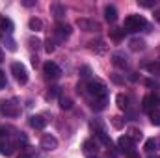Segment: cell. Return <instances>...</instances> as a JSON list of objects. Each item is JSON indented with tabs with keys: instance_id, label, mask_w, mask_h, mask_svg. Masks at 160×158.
Listing matches in <instances>:
<instances>
[{
	"instance_id": "6da1fadb",
	"label": "cell",
	"mask_w": 160,
	"mask_h": 158,
	"mask_svg": "<svg viewBox=\"0 0 160 158\" xmlns=\"http://www.w3.org/2000/svg\"><path fill=\"white\" fill-rule=\"evenodd\" d=\"M142 28H147V21L142 15H128L123 22V30L125 32H138Z\"/></svg>"
},
{
	"instance_id": "7a4b0ae2",
	"label": "cell",
	"mask_w": 160,
	"mask_h": 158,
	"mask_svg": "<svg viewBox=\"0 0 160 158\" xmlns=\"http://www.w3.org/2000/svg\"><path fill=\"white\" fill-rule=\"evenodd\" d=\"M13 151H15V143L11 141L9 134H6L4 128H0V155L9 156V155H13Z\"/></svg>"
},
{
	"instance_id": "3957f363",
	"label": "cell",
	"mask_w": 160,
	"mask_h": 158,
	"mask_svg": "<svg viewBox=\"0 0 160 158\" xmlns=\"http://www.w3.org/2000/svg\"><path fill=\"white\" fill-rule=\"evenodd\" d=\"M88 93L93 97V99H97V97H106V86L101 82V80H91V82H88Z\"/></svg>"
},
{
	"instance_id": "277c9868",
	"label": "cell",
	"mask_w": 160,
	"mask_h": 158,
	"mask_svg": "<svg viewBox=\"0 0 160 158\" xmlns=\"http://www.w3.org/2000/svg\"><path fill=\"white\" fill-rule=\"evenodd\" d=\"M11 73H13V77H15V80L19 84H26L28 82V71H26V67L22 63H19V62L11 63Z\"/></svg>"
},
{
	"instance_id": "5b68a950",
	"label": "cell",
	"mask_w": 160,
	"mask_h": 158,
	"mask_svg": "<svg viewBox=\"0 0 160 158\" xmlns=\"http://www.w3.org/2000/svg\"><path fill=\"white\" fill-rule=\"evenodd\" d=\"M142 108H143V110H147V112H153V110L160 108V97H158V95H155V93L145 95V97H143V101H142Z\"/></svg>"
},
{
	"instance_id": "8992f818",
	"label": "cell",
	"mask_w": 160,
	"mask_h": 158,
	"mask_svg": "<svg viewBox=\"0 0 160 158\" xmlns=\"http://www.w3.org/2000/svg\"><path fill=\"white\" fill-rule=\"evenodd\" d=\"M0 112L6 116V117H17L19 114H21V110H19V106L13 102V101H4V102H0Z\"/></svg>"
},
{
	"instance_id": "52a82bcc",
	"label": "cell",
	"mask_w": 160,
	"mask_h": 158,
	"mask_svg": "<svg viewBox=\"0 0 160 158\" xmlns=\"http://www.w3.org/2000/svg\"><path fill=\"white\" fill-rule=\"evenodd\" d=\"M43 73H45V77L48 80H56V78H60L62 69H60L54 62H47V63L43 65Z\"/></svg>"
},
{
	"instance_id": "ba28073f",
	"label": "cell",
	"mask_w": 160,
	"mask_h": 158,
	"mask_svg": "<svg viewBox=\"0 0 160 158\" xmlns=\"http://www.w3.org/2000/svg\"><path fill=\"white\" fill-rule=\"evenodd\" d=\"M77 26H78L80 30H84V32H97V30H101L99 22H95L91 19H78L77 21Z\"/></svg>"
},
{
	"instance_id": "9c48e42d",
	"label": "cell",
	"mask_w": 160,
	"mask_h": 158,
	"mask_svg": "<svg viewBox=\"0 0 160 158\" xmlns=\"http://www.w3.org/2000/svg\"><path fill=\"white\" fill-rule=\"evenodd\" d=\"M41 147H43L45 151H52V149L58 147V140H56L52 134H43V138H41Z\"/></svg>"
},
{
	"instance_id": "30bf717a",
	"label": "cell",
	"mask_w": 160,
	"mask_h": 158,
	"mask_svg": "<svg viewBox=\"0 0 160 158\" xmlns=\"http://www.w3.org/2000/svg\"><path fill=\"white\" fill-rule=\"evenodd\" d=\"M118 145H119V149H123L127 155L134 153V151H132V147H134V141H132L128 136H121L119 140H118Z\"/></svg>"
},
{
	"instance_id": "8fae6325",
	"label": "cell",
	"mask_w": 160,
	"mask_h": 158,
	"mask_svg": "<svg viewBox=\"0 0 160 158\" xmlns=\"http://www.w3.org/2000/svg\"><path fill=\"white\" fill-rule=\"evenodd\" d=\"M56 36H58V39H65V37H69L71 36V26L69 24H63V22H58L56 24Z\"/></svg>"
},
{
	"instance_id": "7c38bea8",
	"label": "cell",
	"mask_w": 160,
	"mask_h": 158,
	"mask_svg": "<svg viewBox=\"0 0 160 158\" xmlns=\"http://www.w3.org/2000/svg\"><path fill=\"white\" fill-rule=\"evenodd\" d=\"M82 151H84L86 155H95V153L99 151V145H97L95 140H86V141L82 143Z\"/></svg>"
},
{
	"instance_id": "4fadbf2b",
	"label": "cell",
	"mask_w": 160,
	"mask_h": 158,
	"mask_svg": "<svg viewBox=\"0 0 160 158\" xmlns=\"http://www.w3.org/2000/svg\"><path fill=\"white\" fill-rule=\"evenodd\" d=\"M30 126L36 128V130H43L47 126V119L43 117V116H32L30 117Z\"/></svg>"
},
{
	"instance_id": "5bb4252c",
	"label": "cell",
	"mask_w": 160,
	"mask_h": 158,
	"mask_svg": "<svg viewBox=\"0 0 160 158\" xmlns=\"http://www.w3.org/2000/svg\"><path fill=\"white\" fill-rule=\"evenodd\" d=\"M104 17H106L108 22H114V21L118 19V9H116L114 6H106V7H104Z\"/></svg>"
},
{
	"instance_id": "9a60e30c",
	"label": "cell",
	"mask_w": 160,
	"mask_h": 158,
	"mask_svg": "<svg viewBox=\"0 0 160 158\" xmlns=\"http://www.w3.org/2000/svg\"><path fill=\"white\" fill-rule=\"evenodd\" d=\"M0 30L6 32V34H11V32H13V22H11V19L2 17V19H0Z\"/></svg>"
},
{
	"instance_id": "2e32d148",
	"label": "cell",
	"mask_w": 160,
	"mask_h": 158,
	"mask_svg": "<svg viewBox=\"0 0 160 158\" xmlns=\"http://www.w3.org/2000/svg\"><path fill=\"white\" fill-rule=\"evenodd\" d=\"M106 104H108V97H97V99H93V110H104L106 108Z\"/></svg>"
},
{
	"instance_id": "e0dca14e",
	"label": "cell",
	"mask_w": 160,
	"mask_h": 158,
	"mask_svg": "<svg viewBox=\"0 0 160 158\" xmlns=\"http://www.w3.org/2000/svg\"><path fill=\"white\" fill-rule=\"evenodd\" d=\"M143 48H145V41L143 39H138V37L130 39V50L138 52V50H143Z\"/></svg>"
},
{
	"instance_id": "ac0fdd59",
	"label": "cell",
	"mask_w": 160,
	"mask_h": 158,
	"mask_svg": "<svg viewBox=\"0 0 160 158\" xmlns=\"http://www.w3.org/2000/svg\"><path fill=\"white\" fill-rule=\"evenodd\" d=\"M116 102H118V106H119L121 110L128 108V97H127L125 93H119V95L116 97Z\"/></svg>"
},
{
	"instance_id": "d6986e66",
	"label": "cell",
	"mask_w": 160,
	"mask_h": 158,
	"mask_svg": "<svg viewBox=\"0 0 160 158\" xmlns=\"http://www.w3.org/2000/svg\"><path fill=\"white\" fill-rule=\"evenodd\" d=\"M28 24H30V30H34V32H39L41 28H43V22H41V19H38V17H32Z\"/></svg>"
},
{
	"instance_id": "ffe728a7",
	"label": "cell",
	"mask_w": 160,
	"mask_h": 158,
	"mask_svg": "<svg viewBox=\"0 0 160 158\" xmlns=\"http://www.w3.org/2000/svg\"><path fill=\"white\" fill-rule=\"evenodd\" d=\"M50 11H52V13H54V17H58V19L65 15V7H63V6H60V4H54V6L50 7Z\"/></svg>"
},
{
	"instance_id": "44dd1931",
	"label": "cell",
	"mask_w": 160,
	"mask_h": 158,
	"mask_svg": "<svg viewBox=\"0 0 160 158\" xmlns=\"http://www.w3.org/2000/svg\"><path fill=\"white\" fill-rule=\"evenodd\" d=\"M157 147H158V140L151 138V140H147V141H145V151H147V153H153V151H157Z\"/></svg>"
},
{
	"instance_id": "7402d4cb",
	"label": "cell",
	"mask_w": 160,
	"mask_h": 158,
	"mask_svg": "<svg viewBox=\"0 0 160 158\" xmlns=\"http://www.w3.org/2000/svg\"><path fill=\"white\" fill-rule=\"evenodd\" d=\"M149 119H151V123H153V125L160 126V108L153 110V112H149Z\"/></svg>"
},
{
	"instance_id": "603a6c76",
	"label": "cell",
	"mask_w": 160,
	"mask_h": 158,
	"mask_svg": "<svg viewBox=\"0 0 160 158\" xmlns=\"http://www.w3.org/2000/svg\"><path fill=\"white\" fill-rule=\"evenodd\" d=\"M91 48H93V50H97L99 54L106 52V45H104V41H93V43H91Z\"/></svg>"
},
{
	"instance_id": "cb8c5ba5",
	"label": "cell",
	"mask_w": 160,
	"mask_h": 158,
	"mask_svg": "<svg viewBox=\"0 0 160 158\" xmlns=\"http://www.w3.org/2000/svg\"><path fill=\"white\" fill-rule=\"evenodd\" d=\"M128 138H130L132 141H138V140L143 138V134H142V130H138V128H130V130H128Z\"/></svg>"
},
{
	"instance_id": "d4e9b609",
	"label": "cell",
	"mask_w": 160,
	"mask_h": 158,
	"mask_svg": "<svg viewBox=\"0 0 160 158\" xmlns=\"http://www.w3.org/2000/svg\"><path fill=\"white\" fill-rule=\"evenodd\" d=\"M145 69H147L151 75H158V73H160V63H157V62H153V63H147V65H145Z\"/></svg>"
},
{
	"instance_id": "484cf974",
	"label": "cell",
	"mask_w": 160,
	"mask_h": 158,
	"mask_svg": "<svg viewBox=\"0 0 160 158\" xmlns=\"http://www.w3.org/2000/svg\"><path fill=\"white\" fill-rule=\"evenodd\" d=\"M114 63L118 67H127V58H123L121 54H114Z\"/></svg>"
},
{
	"instance_id": "4316f807",
	"label": "cell",
	"mask_w": 160,
	"mask_h": 158,
	"mask_svg": "<svg viewBox=\"0 0 160 158\" xmlns=\"http://www.w3.org/2000/svg\"><path fill=\"white\" fill-rule=\"evenodd\" d=\"M58 95H60V87H58V86H54V87H50V89L47 91V95H45V97H47V99H56Z\"/></svg>"
},
{
	"instance_id": "83f0119b",
	"label": "cell",
	"mask_w": 160,
	"mask_h": 158,
	"mask_svg": "<svg viewBox=\"0 0 160 158\" xmlns=\"http://www.w3.org/2000/svg\"><path fill=\"white\" fill-rule=\"evenodd\" d=\"M60 106H62L63 110H69V108L73 106V101L67 99V97H62V99H60Z\"/></svg>"
},
{
	"instance_id": "f1b7e54d",
	"label": "cell",
	"mask_w": 160,
	"mask_h": 158,
	"mask_svg": "<svg viewBox=\"0 0 160 158\" xmlns=\"http://www.w3.org/2000/svg\"><path fill=\"white\" fill-rule=\"evenodd\" d=\"M138 4H140L142 7H153V6H155L153 0H138Z\"/></svg>"
},
{
	"instance_id": "f546056e",
	"label": "cell",
	"mask_w": 160,
	"mask_h": 158,
	"mask_svg": "<svg viewBox=\"0 0 160 158\" xmlns=\"http://www.w3.org/2000/svg\"><path fill=\"white\" fill-rule=\"evenodd\" d=\"M89 73H91V69H89L88 65H84V67L80 69V77H84V78H88V77H89Z\"/></svg>"
},
{
	"instance_id": "4dcf8cb0",
	"label": "cell",
	"mask_w": 160,
	"mask_h": 158,
	"mask_svg": "<svg viewBox=\"0 0 160 158\" xmlns=\"http://www.w3.org/2000/svg\"><path fill=\"white\" fill-rule=\"evenodd\" d=\"M112 125H114L116 128H121V126H123V119L121 117H112Z\"/></svg>"
},
{
	"instance_id": "1f68e13d",
	"label": "cell",
	"mask_w": 160,
	"mask_h": 158,
	"mask_svg": "<svg viewBox=\"0 0 160 158\" xmlns=\"http://www.w3.org/2000/svg\"><path fill=\"white\" fill-rule=\"evenodd\" d=\"M6 82H8V80H6V73H4V71H0V89H2V87H6Z\"/></svg>"
},
{
	"instance_id": "d6a6232c",
	"label": "cell",
	"mask_w": 160,
	"mask_h": 158,
	"mask_svg": "<svg viewBox=\"0 0 160 158\" xmlns=\"http://www.w3.org/2000/svg\"><path fill=\"white\" fill-rule=\"evenodd\" d=\"M6 45H8L9 50H17V45H15V41L13 39H6Z\"/></svg>"
},
{
	"instance_id": "836d02e7",
	"label": "cell",
	"mask_w": 160,
	"mask_h": 158,
	"mask_svg": "<svg viewBox=\"0 0 160 158\" xmlns=\"http://www.w3.org/2000/svg\"><path fill=\"white\" fill-rule=\"evenodd\" d=\"M45 50H47L48 54H50V52H54V43H52L50 39L47 41V47H45Z\"/></svg>"
},
{
	"instance_id": "e575fe53",
	"label": "cell",
	"mask_w": 160,
	"mask_h": 158,
	"mask_svg": "<svg viewBox=\"0 0 160 158\" xmlns=\"http://www.w3.org/2000/svg\"><path fill=\"white\" fill-rule=\"evenodd\" d=\"M17 158H34V155H32V151H22Z\"/></svg>"
},
{
	"instance_id": "d590c367",
	"label": "cell",
	"mask_w": 160,
	"mask_h": 158,
	"mask_svg": "<svg viewBox=\"0 0 160 158\" xmlns=\"http://www.w3.org/2000/svg\"><path fill=\"white\" fill-rule=\"evenodd\" d=\"M123 34H125V30H114V32H112V37H114V39H121V36H123Z\"/></svg>"
},
{
	"instance_id": "8d00e7d4",
	"label": "cell",
	"mask_w": 160,
	"mask_h": 158,
	"mask_svg": "<svg viewBox=\"0 0 160 158\" xmlns=\"http://www.w3.org/2000/svg\"><path fill=\"white\" fill-rule=\"evenodd\" d=\"M112 80H114L116 84H123V78H121V77H118V75H112Z\"/></svg>"
},
{
	"instance_id": "74e56055",
	"label": "cell",
	"mask_w": 160,
	"mask_h": 158,
	"mask_svg": "<svg viewBox=\"0 0 160 158\" xmlns=\"http://www.w3.org/2000/svg\"><path fill=\"white\" fill-rule=\"evenodd\" d=\"M155 19H157V22H160V7L155 9Z\"/></svg>"
},
{
	"instance_id": "f35d334b",
	"label": "cell",
	"mask_w": 160,
	"mask_h": 158,
	"mask_svg": "<svg viewBox=\"0 0 160 158\" xmlns=\"http://www.w3.org/2000/svg\"><path fill=\"white\" fill-rule=\"evenodd\" d=\"M22 4H24V6H26V7H30V6H34V4H36V2H34V0H24V2H22Z\"/></svg>"
},
{
	"instance_id": "ab89813d",
	"label": "cell",
	"mask_w": 160,
	"mask_h": 158,
	"mask_svg": "<svg viewBox=\"0 0 160 158\" xmlns=\"http://www.w3.org/2000/svg\"><path fill=\"white\" fill-rule=\"evenodd\" d=\"M145 84H147V86H149V87H153V86H157V84H155V82H153V80H147V82H145Z\"/></svg>"
},
{
	"instance_id": "60d3db41",
	"label": "cell",
	"mask_w": 160,
	"mask_h": 158,
	"mask_svg": "<svg viewBox=\"0 0 160 158\" xmlns=\"http://www.w3.org/2000/svg\"><path fill=\"white\" fill-rule=\"evenodd\" d=\"M2 62H4V52L0 50V63H2Z\"/></svg>"
},
{
	"instance_id": "b9f144b4",
	"label": "cell",
	"mask_w": 160,
	"mask_h": 158,
	"mask_svg": "<svg viewBox=\"0 0 160 158\" xmlns=\"http://www.w3.org/2000/svg\"><path fill=\"white\" fill-rule=\"evenodd\" d=\"M149 158H160V156H158V155H151Z\"/></svg>"
},
{
	"instance_id": "7bdbcfd3",
	"label": "cell",
	"mask_w": 160,
	"mask_h": 158,
	"mask_svg": "<svg viewBox=\"0 0 160 158\" xmlns=\"http://www.w3.org/2000/svg\"><path fill=\"white\" fill-rule=\"evenodd\" d=\"M88 158H93V156H88Z\"/></svg>"
}]
</instances>
